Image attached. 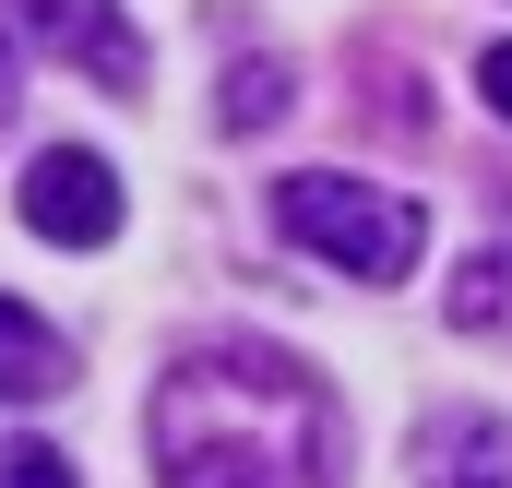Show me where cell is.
Masks as SVG:
<instances>
[{"label":"cell","mask_w":512,"mask_h":488,"mask_svg":"<svg viewBox=\"0 0 512 488\" xmlns=\"http://www.w3.org/2000/svg\"><path fill=\"white\" fill-rule=\"evenodd\" d=\"M143 429L155 488H334V393L286 346H191Z\"/></svg>","instance_id":"obj_1"},{"label":"cell","mask_w":512,"mask_h":488,"mask_svg":"<svg viewBox=\"0 0 512 488\" xmlns=\"http://www.w3.org/2000/svg\"><path fill=\"white\" fill-rule=\"evenodd\" d=\"M274 227L310 250V262H334V274H417V250H429V215L382 191V179H334V167H298V179H274Z\"/></svg>","instance_id":"obj_2"},{"label":"cell","mask_w":512,"mask_h":488,"mask_svg":"<svg viewBox=\"0 0 512 488\" xmlns=\"http://www.w3.org/2000/svg\"><path fill=\"white\" fill-rule=\"evenodd\" d=\"M24 227L60 239V250H108V239H120V179H108V155L48 143V155L24 167Z\"/></svg>","instance_id":"obj_3"},{"label":"cell","mask_w":512,"mask_h":488,"mask_svg":"<svg viewBox=\"0 0 512 488\" xmlns=\"http://www.w3.org/2000/svg\"><path fill=\"white\" fill-rule=\"evenodd\" d=\"M24 36H36L48 60H72L84 84H108V96L143 84V36L120 24V0H24Z\"/></svg>","instance_id":"obj_4"},{"label":"cell","mask_w":512,"mask_h":488,"mask_svg":"<svg viewBox=\"0 0 512 488\" xmlns=\"http://www.w3.org/2000/svg\"><path fill=\"white\" fill-rule=\"evenodd\" d=\"M72 358H60V334L24 310V298H0V405H36V393H60Z\"/></svg>","instance_id":"obj_5"},{"label":"cell","mask_w":512,"mask_h":488,"mask_svg":"<svg viewBox=\"0 0 512 488\" xmlns=\"http://www.w3.org/2000/svg\"><path fill=\"white\" fill-rule=\"evenodd\" d=\"M465 334H489V322H512V250H477L465 274H453V298H441Z\"/></svg>","instance_id":"obj_6"},{"label":"cell","mask_w":512,"mask_h":488,"mask_svg":"<svg viewBox=\"0 0 512 488\" xmlns=\"http://www.w3.org/2000/svg\"><path fill=\"white\" fill-rule=\"evenodd\" d=\"M215 108H227V131H262V120H286V72H274V60H239Z\"/></svg>","instance_id":"obj_7"},{"label":"cell","mask_w":512,"mask_h":488,"mask_svg":"<svg viewBox=\"0 0 512 488\" xmlns=\"http://www.w3.org/2000/svg\"><path fill=\"white\" fill-rule=\"evenodd\" d=\"M0 488H72V465L48 441H0Z\"/></svg>","instance_id":"obj_8"},{"label":"cell","mask_w":512,"mask_h":488,"mask_svg":"<svg viewBox=\"0 0 512 488\" xmlns=\"http://www.w3.org/2000/svg\"><path fill=\"white\" fill-rule=\"evenodd\" d=\"M465 453H477V465H453L441 488H501V429H465Z\"/></svg>","instance_id":"obj_9"},{"label":"cell","mask_w":512,"mask_h":488,"mask_svg":"<svg viewBox=\"0 0 512 488\" xmlns=\"http://www.w3.org/2000/svg\"><path fill=\"white\" fill-rule=\"evenodd\" d=\"M477 96H489V108H501V120H512V36H501V48H489V60H477Z\"/></svg>","instance_id":"obj_10"},{"label":"cell","mask_w":512,"mask_h":488,"mask_svg":"<svg viewBox=\"0 0 512 488\" xmlns=\"http://www.w3.org/2000/svg\"><path fill=\"white\" fill-rule=\"evenodd\" d=\"M12 108H24V60H12V36H0V131H12Z\"/></svg>","instance_id":"obj_11"}]
</instances>
